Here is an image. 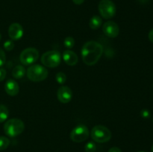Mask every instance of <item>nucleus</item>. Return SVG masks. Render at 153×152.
I'll use <instances>...</instances> for the list:
<instances>
[{
    "mask_svg": "<svg viewBox=\"0 0 153 152\" xmlns=\"http://www.w3.org/2000/svg\"><path fill=\"white\" fill-rule=\"evenodd\" d=\"M8 35L12 40H19L23 36V28L17 22L12 23L9 26Z\"/></svg>",
    "mask_w": 153,
    "mask_h": 152,
    "instance_id": "9b49d317",
    "label": "nucleus"
},
{
    "mask_svg": "<svg viewBox=\"0 0 153 152\" xmlns=\"http://www.w3.org/2000/svg\"><path fill=\"white\" fill-rule=\"evenodd\" d=\"M9 116V110L6 106L0 104V123L4 122Z\"/></svg>",
    "mask_w": 153,
    "mask_h": 152,
    "instance_id": "dca6fc26",
    "label": "nucleus"
},
{
    "mask_svg": "<svg viewBox=\"0 0 153 152\" xmlns=\"http://www.w3.org/2000/svg\"><path fill=\"white\" fill-rule=\"evenodd\" d=\"M102 31L107 37L110 38H115L119 35V26L113 21H108L102 25Z\"/></svg>",
    "mask_w": 153,
    "mask_h": 152,
    "instance_id": "1a4fd4ad",
    "label": "nucleus"
},
{
    "mask_svg": "<svg viewBox=\"0 0 153 152\" xmlns=\"http://www.w3.org/2000/svg\"><path fill=\"white\" fill-rule=\"evenodd\" d=\"M3 46L6 51H11L14 48V43L12 40H7L4 42Z\"/></svg>",
    "mask_w": 153,
    "mask_h": 152,
    "instance_id": "412c9836",
    "label": "nucleus"
},
{
    "mask_svg": "<svg viewBox=\"0 0 153 152\" xmlns=\"http://www.w3.org/2000/svg\"><path fill=\"white\" fill-rule=\"evenodd\" d=\"M1 34H0V40H1Z\"/></svg>",
    "mask_w": 153,
    "mask_h": 152,
    "instance_id": "cd10ccee",
    "label": "nucleus"
},
{
    "mask_svg": "<svg viewBox=\"0 0 153 152\" xmlns=\"http://www.w3.org/2000/svg\"><path fill=\"white\" fill-rule=\"evenodd\" d=\"M102 23V19L98 15H95V16H92L89 22V26L91 29H98Z\"/></svg>",
    "mask_w": 153,
    "mask_h": 152,
    "instance_id": "2eb2a0df",
    "label": "nucleus"
},
{
    "mask_svg": "<svg viewBox=\"0 0 153 152\" xmlns=\"http://www.w3.org/2000/svg\"><path fill=\"white\" fill-rule=\"evenodd\" d=\"M55 79H56V81L59 84H63V83H64L66 82L67 77H66V75L64 72H58L56 74Z\"/></svg>",
    "mask_w": 153,
    "mask_h": 152,
    "instance_id": "6ab92c4d",
    "label": "nucleus"
},
{
    "mask_svg": "<svg viewBox=\"0 0 153 152\" xmlns=\"http://www.w3.org/2000/svg\"><path fill=\"white\" fill-rule=\"evenodd\" d=\"M57 97L60 102L63 104L69 103L73 97V92L72 89L67 86H62L58 89L57 92Z\"/></svg>",
    "mask_w": 153,
    "mask_h": 152,
    "instance_id": "9d476101",
    "label": "nucleus"
},
{
    "mask_svg": "<svg viewBox=\"0 0 153 152\" xmlns=\"http://www.w3.org/2000/svg\"><path fill=\"white\" fill-rule=\"evenodd\" d=\"M85 150L86 152H95L97 150L96 144L93 142H88L85 146Z\"/></svg>",
    "mask_w": 153,
    "mask_h": 152,
    "instance_id": "aec40b11",
    "label": "nucleus"
},
{
    "mask_svg": "<svg viewBox=\"0 0 153 152\" xmlns=\"http://www.w3.org/2000/svg\"><path fill=\"white\" fill-rule=\"evenodd\" d=\"M98 9L102 17L105 19L113 18L117 12L116 5L111 0H101L99 3Z\"/></svg>",
    "mask_w": 153,
    "mask_h": 152,
    "instance_id": "423d86ee",
    "label": "nucleus"
},
{
    "mask_svg": "<svg viewBox=\"0 0 153 152\" xmlns=\"http://www.w3.org/2000/svg\"><path fill=\"white\" fill-rule=\"evenodd\" d=\"M25 74V67L22 66V65H17L12 70V75L14 78L20 79L24 77Z\"/></svg>",
    "mask_w": 153,
    "mask_h": 152,
    "instance_id": "4468645a",
    "label": "nucleus"
},
{
    "mask_svg": "<svg viewBox=\"0 0 153 152\" xmlns=\"http://www.w3.org/2000/svg\"><path fill=\"white\" fill-rule=\"evenodd\" d=\"M91 137L95 142L99 143L107 142L111 139V132L103 125H96L91 130Z\"/></svg>",
    "mask_w": 153,
    "mask_h": 152,
    "instance_id": "20e7f679",
    "label": "nucleus"
},
{
    "mask_svg": "<svg viewBox=\"0 0 153 152\" xmlns=\"http://www.w3.org/2000/svg\"><path fill=\"white\" fill-rule=\"evenodd\" d=\"M6 76V70L4 69L0 68V82L2 81Z\"/></svg>",
    "mask_w": 153,
    "mask_h": 152,
    "instance_id": "5701e85b",
    "label": "nucleus"
},
{
    "mask_svg": "<svg viewBox=\"0 0 153 152\" xmlns=\"http://www.w3.org/2000/svg\"><path fill=\"white\" fill-rule=\"evenodd\" d=\"M48 71L44 66L39 64L31 65L27 69V77L33 82L43 81L47 77Z\"/></svg>",
    "mask_w": 153,
    "mask_h": 152,
    "instance_id": "7ed1b4c3",
    "label": "nucleus"
},
{
    "mask_svg": "<svg viewBox=\"0 0 153 152\" xmlns=\"http://www.w3.org/2000/svg\"><path fill=\"white\" fill-rule=\"evenodd\" d=\"M149 39L152 43H153V28L149 33Z\"/></svg>",
    "mask_w": 153,
    "mask_h": 152,
    "instance_id": "a878e982",
    "label": "nucleus"
},
{
    "mask_svg": "<svg viewBox=\"0 0 153 152\" xmlns=\"http://www.w3.org/2000/svg\"><path fill=\"white\" fill-rule=\"evenodd\" d=\"M25 129L24 122L21 119L13 118L7 120L4 125V132L10 137H15L23 132Z\"/></svg>",
    "mask_w": 153,
    "mask_h": 152,
    "instance_id": "f03ea898",
    "label": "nucleus"
},
{
    "mask_svg": "<svg viewBox=\"0 0 153 152\" xmlns=\"http://www.w3.org/2000/svg\"><path fill=\"white\" fill-rule=\"evenodd\" d=\"M73 1L76 4H79H79H82L85 1V0H73Z\"/></svg>",
    "mask_w": 153,
    "mask_h": 152,
    "instance_id": "bb28decb",
    "label": "nucleus"
},
{
    "mask_svg": "<svg viewBox=\"0 0 153 152\" xmlns=\"http://www.w3.org/2000/svg\"><path fill=\"white\" fill-rule=\"evenodd\" d=\"M102 52V46L98 42L94 40L87 42L81 51L82 61L88 66L95 65L101 58Z\"/></svg>",
    "mask_w": 153,
    "mask_h": 152,
    "instance_id": "f257e3e1",
    "label": "nucleus"
},
{
    "mask_svg": "<svg viewBox=\"0 0 153 152\" xmlns=\"http://www.w3.org/2000/svg\"><path fill=\"white\" fill-rule=\"evenodd\" d=\"M10 145V140L7 137L0 136V151L7 148Z\"/></svg>",
    "mask_w": 153,
    "mask_h": 152,
    "instance_id": "f3484780",
    "label": "nucleus"
},
{
    "mask_svg": "<svg viewBox=\"0 0 153 152\" xmlns=\"http://www.w3.org/2000/svg\"><path fill=\"white\" fill-rule=\"evenodd\" d=\"M6 61V55L4 51L0 48V67L2 66Z\"/></svg>",
    "mask_w": 153,
    "mask_h": 152,
    "instance_id": "4be33fe9",
    "label": "nucleus"
},
{
    "mask_svg": "<svg viewBox=\"0 0 153 152\" xmlns=\"http://www.w3.org/2000/svg\"><path fill=\"white\" fill-rule=\"evenodd\" d=\"M64 44L65 47L68 49H71L75 46V40L72 37H67L64 39Z\"/></svg>",
    "mask_w": 153,
    "mask_h": 152,
    "instance_id": "a211bd4d",
    "label": "nucleus"
},
{
    "mask_svg": "<svg viewBox=\"0 0 153 152\" xmlns=\"http://www.w3.org/2000/svg\"><path fill=\"white\" fill-rule=\"evenodd\" d=\"M40 54L34 48H27L21 52L19 55V60L21 63L25 66L32 65L38 60Z\"/></svg>",
    "mask_w": 153,
    "mask_h": 152,
    "instance_id": "0eeeda50",
    "label": "nucleus"
},
{
    "mask_svg": "<svg viewBox=\"0 0 153 152\" xmlns=\"http://www.w3.org/2000/svg\"><path fill=\"white\" fill-rule=\"evenodd\" d=\"M140 152H143V151H140Z\"/></svg>",
    "mask_w": 153,
    "mask_h": 152,
    "instance_id": "c756f323",
    "label": "nucleus"
},
{
    "mask_svg": "<svg viewBox=\"0 0 153 152\" xmlns=\"http://www.w3.org/2000/svg\"><path fill=\"white\" fill-rule=\"evenodd\" d=\"M141 114L143 118H148L149 116V112L148 110H144L143 111H141Z\"/></svg>",
    "mask_w": 153,
    "mask_h": 152,
    "instance_id": "393cba45",
    "label": "nucleus"
},
{
    "mask_svg": "<svg viewBox=\"0 0 153 152\" xmlns=\"http://www.w3.org/2000/svg\"><path fill=\"white\" fill-rule=\"evenodd\" d=\"M62 58L64 62L66 63V64H67L68 66L76 65L78 61H79L77 55L74 52L70 50V49L64 51L63 52Z\"/></svg>",
    "mask_w": 153,
    "mask_h": 152,
    "instance_id": "f8f14e48",
    "label": "nucleus"
},
{
    "mask_svg": "<svg viewBox=\"0 0 153 152\" xmlns=\"http://www.w3.org/2000/svg\"><path fill=\"white\" fill-rule=\"evenodd\" d=\"M61 61V54L58 51H48L41 56L42 64L49 68H55L60 65Z\"/></svg>",
    "mask_w": 153,
    "mask_h": 152,
    "instance_id": "39448f33",
    "label": "nucleus"
},
{
    "mask_svg": "<svg viewBox=\"0 0 153 152\" xmlns=\"http://www.w3.org/2000/svg\"><path fill=\"white\" fill-rule=\"evenodd\" d=\"M4 90L7 95L10 96H15L19 93V84L14 80H8L4 85Z\"/></svg>",
    "mask_w": 153,
    "mask_h": 152,
    "instance_id": "ddd939ff",
    "label": "nucleus"
},
{
    "mask_svg": "<svg viewBox=\"0 0 153 152\" xmlns=\"http://www.w3.org/2000/svg\"><path fill=\"white\" fill-rule=\"evenodd\" d=\"M152 152H153V145H152Z\"/></svg>",
    "mask_w": 153,
    "mask_h": 152,
    "instance_id": "c85d7f7f",
    "label": "nucleus"
},
{
    "mask_svg": "<svg viewBox=\"0 0 153 152\" xmlns=\"http://www.w3.org/2000/svg\"><path fill=\"white\" fill-rule=\"evenodd\" d=\"M89 137V130L85 125L79 124L72 130L70 133V139L74 142H82Z\"/></svg>",
    "mask_w": 153,
    "mask_h": 152,
    "instance_id": "6e6552de",
    "label": "nucleus"
},
{
    "mask_svg": "<svg viewBox=\"0 0 153 152\" xmlns=\"http://www.w3.org/2000/svg\"><path fill=\"white\" fill-rule=\"evenodd\" d=\"M108 152H122V151H121L120 148H119L113 147V148H111Z\"/></svg>",
    "mask_w": 153,
    "mask_h": 152,
    "instance_id": "b1692460",
    "label": "nucleus"
}]
</instances>
